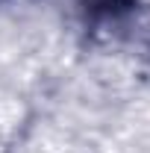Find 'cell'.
<instances>
[{"label": "cell", "instance_id": "cell-1", "mask_svg": "<svg viewBox=\"0 0 150 153\" xmlns=\"http://www.w3.org/2000/svg\"><path fill=\"white\" fill-rule=\"evenodd\" d=\"M132 0H85L88 12H100V15H118L124 9H130Z\"/></svg>", "mask_w": 150, "mask_h": 153}]
</instances>
